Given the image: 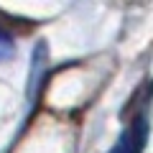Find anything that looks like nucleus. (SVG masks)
Listing matches in <instances>:
<instances>
[{"label": "nucleus", "mask_w": 153, "mask_h": 153, "mask_svg": "<svg viewBox=\"0 0 153 153\" xmlns=\"http://www.w3.org/2000/svg\"><path fill=\"white\" fill-rule=\"evenodd\" d=\"M146 140H148V120L146 115H135V120L125 128V133L112 146L110 153H140Z\"/></svg>", "instance_id": "obj_1"}, {"label": "nucleus", "mask_w": 153, "mask_h": 153, "mask_svg": "<svg viewBox=\"0 0 153 153\" xmlns=\"http://www.w3.org/2000/svg\"><path fill=\"white\" fill-rule=\"evenodd\" d=\"M13 51V44H10V38H8V33L0 28V59H5L8 54Z\"/></svg>", "instance_id": "obj_2"}]
</instances>
